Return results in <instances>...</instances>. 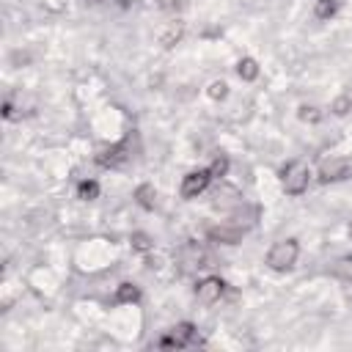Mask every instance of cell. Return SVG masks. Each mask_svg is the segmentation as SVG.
I'll list each match as a JSON object with an SVG mask.
<instances>
[{"mask_svg":"<svg viewBox=\"0 0 352 352\" xmlns=\"http://www.w3.org/2000/svg\"><path fill=\"white\" fill-rule=\"evenodd\" d=\"M349 236H352V223H349Z\"/></svg>","mask_w":352,"mask_h":352,"instance_id":"obj_22","label":"cell"},{"mask_svg":"<svg viewBox=\"0 0 352 352\" xmlns=\"http://www.w3.org/2000/svg\"><path fill=\"white\" fill-rule=\"evenodd\" d=\"M352 176V162L346 157H330L319 165V182L322 184H333V182H344Z\"/></svg>","mask_w":352,"mask_h":352,"instance_id":"obj_6","label":"cell"},{"mask_svg":"<svg viewBox=\"0 0 352 352\" xmlns=\"http://www.w3.org/2000/svg\"><path fill=\"white\" fill-rule=\"evenodd\" d=\"M236 77H239L242 82H253V80L258 77V63H256V58H250V55L239 58V60H236Z\"/></svg>","mask_w":352,"mask_h":352,"instance_id":"obj_11","label":"cell"},{"mask_svg":"<svg viewBox=\"0 0 352 352\" xmlns=\"http://www.w3.org/2000/svg\"><path fill=\"white\" fill-rule=\"evenodd\" d=\"M179 38H182V25H176V22H173V25L160 36V44H162V47H173Z\"/></svg>","mask_w":352,"mask_h":352,"instance_id":"obj_19","label":"cell"},{"mask_svg":"<svg viewBox=\"0 0 352 352\" xmlns=\"http://www.w3.org/2000/svg\"><path fill=\"white\" fill-rule=\"evenodd\" d=\"M333 275L341 278V280H346V283H352V258H338L333 264Z\"/></svg>","mask_w":352,"mask_h":352,"instance_id":"obj_18","label":"cell"},{"mask_svg":"<svg viewBox=\"0 0 352 352\" xmlns=\"http://www.w3.org/2000/svg\"><path fill=\"white\" fill-rule=\"evenodd\" d=\"M116 3H121V6H126V3H129V0H116Z\"/></svg>","mask_w":352,"mask_h":352,"instance_id":"obj_21","label":"cell"},{"mask_svg":"<svg viewBox=\"0 0 352 352\" xmlns=\"http://www.w3.org/2000/svg\"><path fill=\"white\" fill-rule=\"evenodd\" d=\"M138 300H140V286L138 283H129V280L118 283V289H116V302L118 305H132Z\"/></svg>","mask_w":352,"mask_h":352,"instance_id":"obj_10","label":"cell"},{"mask_svg":"<svg viewBox=\"0 0 352 352\" xmlns=\"http://www.w3.org/2000/svg\"><path fill=\"white\" fill-rule=\"evenodd\" d=\"M209 182H212V173H209V168H198V170H190V173H184V176H182V184H179V195H182L184 201H192V198H198L201 192H206Z\"/></svg>","mask_w":352,"mask_h":352,"instance_id":"obj_4","label":"cell"},{"mask_svg":"<svg viewBox=\"0 0 352 352\" xmlns=\"http://www.w3.org/2000/svg\"><path fill=\"white\" fill-rule=\"evenodd\" d=\"M338 0H316L314 3V16L319 19V22H330L336 14H338Z\"/></svg>","mask_w":352,"mask_h":352,"instance_id":"obj_12","label":"cell"},{"mask_svg":"<svg viewBox=\"0 0 352 352\" xmlns=\"http://www.w3.org/2000/svg\"><path fill=\"white\" fill-rule=\"evenodd\" d=\"M190 344H198V330H195L192 322H179V324H173L170 333L157 341V346H162V349H184V346H190Z\"/></svg>","mask_w":352,"mask_h":352,"instance_id":"obj_3","label":"cell"},{"mask_svg":"<svg viewBox=\"0 0 352 352\" xmlns=\"http://www.w3.org/2000/svg\"><path fill=\"white\" fill-rule=\"evenodd\" d=\"M228 168H231V162H228L226 154H217V157L209 162V173H212V179H223V176L228 173Z\"/></svg>","mask_w":352,"mask_h":352,"instance_id":"obj_15","label":"cell"},{"mask_svg":"<svg viewBox=\"0 0 352 352\" xmlns=\"http://www.w3.org/2000/svg\"><path fill=\"white\" fill-rule=\"evenodd\" d=\"M330 110H333V116H346L352 110V99L349 96H336L333 104H330Z\"/></svg>","mask_w":352,"mask_h":352,"instance_id":"obj_20","label":"cell"},{"mask_svg":"<svg viewBox=\"0 0 352 352\" xmlns=\"http://www.w3.org/2000/svg\"><path fill=\"white\" fill-rule=\"evenodd\" d=\"M192 292H195V300H198V302L214 305V302H220L223 294H226V280H223L220 275H204V278L195 283Z\"/></svg>","mask_w":352,"mask_h":352,"instance_id":"obj_5","label":"cell"},{"mask_svg":"<svg viewBox=\"0 0 352 352\" xmlns=\"http://www.w3.org/2000/svg\"><path fill=\"white\" fill-rule=\"evenodd\" d=\"M88 3H102V0H88Z\"/></svg>","mask_w":352,"mask_h":352,"instance_id":"obj_23","label":"cell"},{"mask_svg":"<svg viewBox=\"0 0 352 352\" xmlns=\"http://www.w3.org/2000/svg\"><path fill=\"white\" fill-rule=\"evenodd\" d=\"M129 242H132V250H138V253H148L154 248V239L148 234H143V231H135Z\"/></svg>","mask_w":352,"mask_h":352,"instance_id":"obj_17","label":"cell"},{"mask_svg":"<svg viewBox=\"0 0 352 352\" xmlns=\"http://www.w3.org/2000/svg\"><path fill=\"white\" fill-rule=\"evenodd\" d=\"M206 96L214 99V102H223L228 96V82L226 80H212L209 88H206Z\"/></svg>","mask_w":352,"mask_h":352,"instance_id":"obj_16","label":"cell"},{"mask_svg":"<svg viewBox=\"0 0 352 352\" xmlns=\"http://www.w3.org/2000/svg\"><path fill=\"white\" fill-rule=\"evenodd\" d=\"M126 143H113V146H107V148H102L94 160H96V165H102V168H118V165H124L126 162Z\"/></svg>","mask_w":352,"mask_h":352,"instance_id":"obj_8","label":"cell"},{"mask_svg":"<svg viewBox=\"0 0 352 352\" xmlns=\"http://www.w3.org/2000/svg\"><path fill=\"white\" fill-rule=\"evenodd\" d=\"M311 176H314V173H311V168H308L302 160H292V162H286V165L280 168L283 190H286V195H292V198H297V195L308 192Z\"/></svg>","mask_w":352,"mask_h":352,"instance_id":"obj_2","label":"cell"},{"mask_svg":"<svg viewBox=\"0 0 352 352\" xmlns=\"http://www.w3.org/2000/svg\"><path fill=\"white\" fill-rule=\"evenodd\" d=\"M297 118H300L302 124H319V121H322V110H319L316 104H300V107H297Z\"/></svg>","mask_w":352,"mask_h":352,"instance_id":"obj_14","label":"cell"},{"mask_svg":"<svg viewBox=\"0 0 352 352\" xmlns=\"http://www.w3.org/2000/svg\"><path fill=\"white\" fill-rule=\"evenodd\" d=\"M132 198H135V204H138L140 209H146V212H151V209L157 206V190H154V184H148V182H146V184H138Z\"/></svg>","mask_w":352,"mask_h":352,"instance_id":"obj_9","label":"cell"},{"mask_svg":"<svg viewBox=\"0 0 352 352\" xmlns=\"http://www.w3.org/2000/svg\"><path fill=\"white\" fill-rule=\"evenodd\" d=\"M77 198H82V201L99 198V182H96V179H82V182L77 184Z\"/></svg>","mask_w":352,"mask_h":352,"instance_id":"obj_13","label":"cell"},{"mask_svg":"<svg viewBox=\"0 0 352 352\" xmlns=\"http://www.w3.org/2000/svg\"><path fill=\"white\" fill-rule=\"evenodd\" d=\"M297 258H300V242L294 239V236H289V239H278V242H272V248L267 250V267L270 270H275V272H286V270H292L294 264H297Z\"/></svg>","mask_w":352,"mask_h":352,"instance_id":"obj_1","label":"cell"},{"mask_svg":"<svg viewBox=\"0 0 352 352\" xmlns=\"http://www.w3.org/2000/svg\"><path fill=\"white\" fill-rule=\"evenodd\" d=\"M206 236L212 242H220V245H239L242 236H245V228L236 226V223H220V226H209Z\"/></svg>","mask_w":352,"mask_h":352,"instance_id":"obj_7","label":"cell"}]
</instances>
